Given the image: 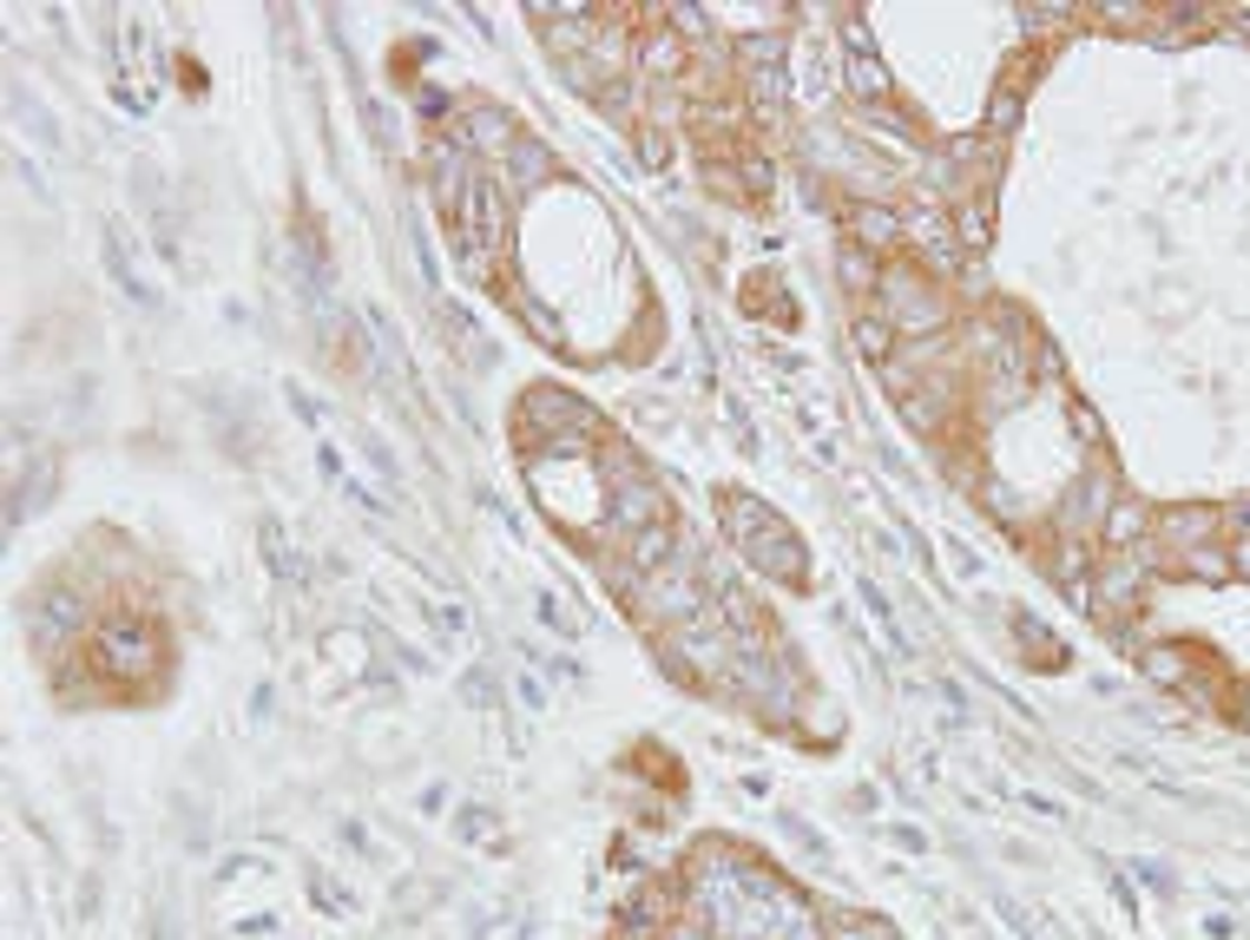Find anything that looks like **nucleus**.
<instances>
[{
    "label": "nucleus",
    "mask_w": 1250,
    "mask_h": 940,
    "mask_svg": "<svg viewBox=\"0 0 1250 940\" xmlns=\"http://www.w3.org/2000/svg\"><path fill=\"white\" fill-rule=\"evenodd\" d=\"M409 237H415V257H422V277L435 284V277H442V264H435V250H429V230H422V217H415V211H409Z\"/></svg>",
    "instance_id": "obj_29"
},
{
    "label": "nucleus",
    "mask_w": 1250,
    "mask_h": 940,
    "mask_svg": "<svg viewBox=\"0 0 1250 940\" xmlns=\"http://www.w3.org/2000/svg\"><path fill=\"white\" fill-rule=\"evenodd\" d=\"M1238 566H1244V573H1250V546H1238Z\"/></svg>",
    "instance_id": "obj_38"
},
{
    "label": "nucleus",
    "mask_w": 1250,
    "mask_h": 940,
    "mask_svg": "<svg viewBox=\"0 0 1250 940\" xmlns=\"http://www.w3.org/2000/svg\"><path fill=\"white\" fill-rule=\"evenodd\" d=\"M86 625H92V612H86L79 592H67V585H47V592H40V605H33V645L47 651V657L67 645V639H79Z\"/></svg>",
    "instance_id": "obj_5"
},
{
    "label": "nucleus",
    "mask_w": 1250,
    "mask_h": 940,
    "mask_svg": "<svg viewBox=\"0 0 1250 940\" xmlns=\"http://www.w3.org/2000/svg\"><path fill=\"white\" fill-rule=\"evenodd\" d=\"M843 284L856 289V296H863V289H876V284H883V270L869 264V250H863V244H849V250H843Z\"/></svg>",
    "instance_id": "obj_19"
},
{
    "label": "nucleus",
    "mask_w": 1250,
    "mask_h": 940,
    "mask_svg": "<svg viewBox=\"0 0 1250 940\" xmlns=\"http://www.w3.org/2000/svg\"><path fill=\"white\" fill-rule=\"evenodd\" d=\"M849 336H856V356H863V362H876V368H883V362H888V349H895V329H888V316H883V309H863Z\"/></svg>",
    "instance_id": "obj_14"
},
{
    "label": "nucleus",
    "mask_w": 1250,
    "mask_h": 940,
    "mask_svg": "<svg viewBox=\"0 0 1250 940\" xmlns=\"http://www.w3.org/2000/svg\"><path fill=\"white\" fill-rule=\"evenodd\" d=\"M435 619H442V632H467V612H461V605H442Z\"/></svg>",
    "instance_id": "obj_36"
},
{
    "label": "nucleus",
    "mask_w": 1250,
    "mask_h": 940,
    "mask_svg": "<svg viewBox=\"0 0 1250 940\" xmlns=\"http://www.w3.org/2000/svg\"><path fill=\"white\" fill-rule=\"evenodd\" d=\"M888 835H895V849H908V855H922V849H928V835H922V829H908V822H895Z\"/></svg>",
    "instance_id": "obj_33"
},
{
    "label": "nucleus",
    "mask_w": 1250,
    "mask_h": 940,
    "mask_svg": "<svg viewBox=\"0 0 1250 940\" xmlns=\"http://www.w3.org/2000/svg\"><path fill=\"white\" fill-rule=\"evenodd\" d=\"M659 520H678L659 481H639V474H632V481L612 487V501H606V533H612V540H632V533H646V526H659Z\"/></svg>",
    "instance_id": "obj_4"
},
{
    "label": "nucleus",
    "mask_w": 1250,
    "mask_h": 940,
    "mask_svg": "<svg viewBox=\"0 0 1250 940\" xmlns=\"http://www.w3.org/2000/svg\"><path fill=\"white\" fill-rule=\"evenodd\" d=\"M520 316H526V329H533V336H540V343H560V323H553V316H547V303H540V296H533V289H520Z\"/></svg>",
    "instance_id": "obj_21"
},
{
    "label": "nucleus",
    "mask_w": 1250,
    "mask_h": 940,
    "mask_svg": "<svg viewBox=\"0 0 1250 940\" xmlns=\"http://www.w3.org/2000/svg\"><path fill=\"white\" fill-rule=\"evenodd\" d=\"M501 165H508V191H514V198L540 191V185L553 178V151H547V145H533V139H520L514 151L501 158Z\"/></svg>",
    "instance_id": "obj_8"
},
{
    "label": "nucleus",
    "mask_w": 1250,
    "mask_h": 940,
    "mask_svg": "<svg viewBox=\"0 0 1250 940\" xmlns=\"http://www.w3.org/2000/svg\"><path fill=\"white\" fill-rule=\"evenodd\" d=\"M908 237L928 250V270H955V237H948V224H942L935 211L908 217Z\"/></svg>",
    "instance_id": "obj_13"
},
{
    "label": "nucleus",
    "mask_w": 1250,
    "mask_h": 940,
    "mask_svg": "<svg viewBox=\"0 0 1250 940\" xmlns=\"http://www.w3.org/2000/svg\"><path fill=\"white\" fill-rule=\"evenodd\" d=\"M744 60H750V67H784V40H777V33H757V40H744Z\"/></svg>",
    "instance_id": "obj_25"
},
{
    "label": "nucleus",
    "mask_w": 1250,
    "mask_h": 940,
    "mask_svg": "<svg viewBox=\"0 0 1250 940\" xmlns=\"http://www.w3.org/2000/svg\"><path fill=\"white\" fill-rule=\"evenodd\" d=\"M770 520H777V513L757 501V494H744V487H731V494H725V533H731L737 553H744V546H750V540H757Z\"/></svg>",
    "instance_id": "obj_9"
},
{
    "label": "nucleus",
    "mask_w": 1250,
    "mask_h": 940,
    "mask_svg": "<svg viewBox=\"0 0 1250 940\" xmlns=\"http://www.w3.org/2000/svg\"><path fill=\"white\" fill-rule=\"evenodd\" d=\"M1139 526H1145V513H1139V506L1125 501V506H1119V513H1112V526H1105V540H1112V546H1125V540H1132Z\"/></svg>",
    "instance_id": "obj_26"
},
{
    "label": "nucleus",
    "mask_w": 1250,
    "mask_h": 940,
    "mask_svg": "<svg viewBox=\"0 0 1250 940\" xmlns=\"http://www.w3.org/2000/svg\"><path fill=\"white\" fill-rule=\"evenodd\" d=\"M540 619H547V632H560V639H573V632H580V625H573L560 605H553V598H540Z\"/></svg>",
    "instance_id": "obj_31"
},
{
    "label": "nucleus",
    "mask_w": 1250,
    "mask_h": 940,
    "mask_svg": "<svg viewBox=\"0 0 1250 940\" xmlns=\"http://www.w3.org/2000/svg\"><path fill=\"white\" fill-rule=\"evenodd\" d=\"M646 165H652V171L665 165V139H659V132H646Z\"/></svg>",
    "instance_id": "obj_37"
},
{
    "label": "nucleus",
    "mask_w": 1250,
    "mask_h": 940,
    "mask_svg": "<svg viewBox=\"0 0 1250 940\" xmlns=\"http://www.w3.org/2000/svg\"><path fill=\"white\" fill-rule=\"evenodd\" d=\"M92 657H99L106 677H151L158 671V639L139 619H106L92 632Z\"/></svg>",
    "instance_id": "obj_3"
},
{
    "label": "nucleus",
    "mask_w": 1250,
    "mask_h": 940,
    "mask_svg": "<svg viewBox=\"0 0 1250 940\" xmlns=\"http://www.w3.org/2000/svg\"><path fill=\"white\" fill-rule=\"evenodd\" d=\"M744 560L757 566L764 578H784V585H804L809 578V553H804V540L784 526V520H770L750 546H744Z\"/></svg>",
    "instance_id": "obj_6"
},
{
    "label": "nucleus",
    "mask_w": 1250,
    "mask_h": 940,
    "mask_svg": "<svg viewBox=\"0 0 1250 940\" xmlns=\"http://www.w3.org/2000/svg\"><path fill=\"white\" fill-rule=\"evenodd\" d=\"M665 940H718V934H711L705 921H685V928H671V934H665Z\"/></svg>",
    "instance_id": "obj_35"
},
{
    "label": "nucleus",
    "mask_w": 1250,
    "mask_h": 940,
    "mask_svg": "<svg viewBox=\"0 0 1250 940\" xmlns=\"http://www.w3.org/2000/svg\"><path fill=\"white\" fill-rule=\"evenodd\" d=\"M257 546H264V566L277 578H303L309 566H303V553L291 546V533H284V520H257Z\"/></svg>",
    "instance_id": "obj_10"
},
{
    "label": "nucleus",
    "mask_w": 1250,
    "mask_h": 940,
    "mask_svg": "<svg viewBox=\"0 0 1250 940\" xmlns=\"http://www.w3.org/2000/svg\"><path fill=\"white\" fill-rule=\"evenodd\" d=\"M737 178H744V191H770V185H777L770 158H757V151H744V158H737Z\"/></svg>",
    "instance_id": "obj_22"
},
{
    "label": "nucleus",
    "mask_w": 1250,
    "mask_h": 940,
    "mask_svg": "<svg viewBox=\"0 0 1250 940\" xmlns=\"http://www.w3.org/2000/svg\"><path fill=\"white\" fill-rule=\"evenodd\" d=\"M849 230H856V244H863V250H888V244L902 237V217L888 211V205H856Z\"/></svg>",
    "instance_id": "obj_12"
},
{
    "label": "nucleus",
    "mask_w": 1250,
    "mask_h": 940,
    "mask_svg": "<svg viewBox=\"0 0 1250 940\" xmlns=\"http://www.w3.org/2000/svg\"><path fill=\"white\" fill-rule=\"evenodd\" d=\"M849 92H856V99H883L888 92V72H883L876 53H849Z\"/></svg>",
    "instance_id": "obj_15"
},
{
    "label": "nucleus",
    "mask_w": 1250,
    "mask_h": 940,
    "mask_svg": "<svg viewBox=\"0 0 1250 940\" xmlns=\"http://www.w3.org/2000/svg\"><path fill=\"white\" fill-rule=\"evenodd\" d=\"M639 60H646V72H652V79H671V72L685 67V40H678V33H659V40H646V53H639Z\"/></svg>",
    "instance_id": "obj_16"
},
{
    "label": "nucleus",
    "mask_w": 1250,
    "mask_h": 940,
    "mask_svg": "<svg viewBox=\"0 0 1250 940\" xmlns=\"http://www.w3.org/2000/svg\"><path fill=\"white\" fill-rule=\"evenodd\" d=\"M461 697H467V704H481V711H488V704H494V697H501V691H494V671H467V684H461Z\"/></svg>",
    "instance_id": "obj_27"
},
{
    "label": "nucleus",
    "mask_w": 1250,
    "mask_h": 940,
    "mask_svg": "<svg viewBox=\"0 0 1250 940\" xmlns=\"http://www.w3.org/2000/svg\"><path fill=\"white\" fill-rule=\"evenodd\" d=\"M961 237H967V244H981V237H987V211H981V205H967V211H961Z\"/></svg>",
    "instance_id": "obj_32"
},
{
    "label": "nucleus",
    "mask_w": 1250,
    "mask_h": 940,
    "mask_svg": "<svg viewBox=\"0 0 1250 940\" xmlns=\"http://www.w3.org/2000/svg\"><path fill=\"white\" fill-rule=\"evenodd\" d=\"M454 139L467 145V151L508 158V151L520 145V132H514V112H501V106H467V112L454 119Z\"/></svg>",
    "instance_id": "obj_7"
},
{
    "label": "nucleus",
    "mask_w": 1250,
    "mask_h": 940,
    "mask_svg": "<svg viewBox=\"0 0 1250 940\" xmlns=\"http://www.w3.org/2000/svg\"><path fill=\"white\" fill-rule=\"evenodd\" d=\"M442 323H447V336H454V343H461V349L474 356V368H494V356H501V349L488 343V329H481V323H474V316H467L461 303H447V309H442Z\"/></svg>",
    "instance_id": "obj_11"
},
{
    "label": "nucleus",
    "mask_w": 1250,
    "mask_h": 940,
    "mask_svg": "<svg viewBox=\"0 0 1250 940\" xmlns=\"http://www.w3.org/2000/svg\"><path fill=\"white\" fill-rule=\"evenodd\" d=\"M454 835H467V842H494V835H501V815L481 809V802H467V809H454Z\"/></svg>",
    "instance_id": "obj_18"
},
{
    "label": "nucleus",
    "mask_w": 1250,
    "mask_h": 940,
    "mask_svg": "<svg viewBox=\"0 0 1250 940\" xmlns=\"http://www.w3.org/2000/svg\"><path fill=\"white\" fill-rule=\"evenodd\" d=\"M13 112H20V126H27V132H40V145H47V151H60V126H53L47 112H33L27 99H13Z\"/></svg>",
    "instance_id": "obj_23"
},
{
    "label": "nucleus",
    "mask_w": 1250,
    "mask_h": 940,
    "mask_svg": "<svg viewBox=\"0 0 1250 940\" xmlns=\"http://www.w3.org/2000/svg\"><path fill=\"white\" fill-rule=\"evenodd\" d=\"M1191 573L1218 578V573H1224V553H1191Z\"/></svg>",
    "instance_id": "obj_34"
},
{
    "label": "nucleus",
    "mask_w": 1250,
    "mask_h": 940,
    "mask_svg": "<svg viewBox=\"0 0 1250 940\" xmlns=\"http://www.w3.org/2000/svg\"><path fill=\"white\" fill-rule=\"evenodd\" d=\"M876 303H883V316H888V329L895 336H935L942 323H948V309H942V296L922 284L915 270H883V284H876Z\"/></svg>",
    "instance_id": "obj_1"
},
{
    "label": "nucleus",
    "mask_w": 1250,
    "mask_h": 940,
    "mask_svg": "<svg viewBox=\"0 0 1250 940\" xmlns=\"http://www.w3.org/2000/svg\"><path fill=\"white\" fill-rule=\"evenodd\" d=\"M671 27L691 33L698 47H711V40H705V33H711V13H705V7H671Z\"/></svg>",
    "instance_id": "obj_24"
},
{
    "label": "nucleus",
    "mask_w": 1250,
    "mask_h": 940,
    "mask_svg": "<svg viewBox=\"0 0 1250 940\" xmlns=\"http://www.w3.org/2000/svg\"><path fill=\"white\" fill-rule=\"evenodd\" d=\"M750 99H757V112H777L784 106V67H750Z\"/></svg>",
    "instance_id": "obj_20"
},
{
    "label": "nucleus",
    "mask_w": 1250,
    "mask_h": 940,
    "mask_svg": "<svg viewBox=\"0 0 1250 940\" xmlns=\"http://www.w3.org/2000/svg\"><path fill=\"white\" fill-rule=\"evenodd\" d=\"M823 940H895V934H888L883 921H843V928H829Z\"/></svg>",
    "instance_id": "obj_28"
},
{
    "label": "nucleus",
    "mask_w": 1250,
    "mask_h": 940,
    "mask_svg": "<svg viewBox=\"0 0 1250 940\" xmlns=\"http://www.w3.org/2000/svg\"><path fill=\"white\" fill-rule=\"evenodd\" d=\"M573 428H599V415H592L587 402H573V395H560V388H526L520 395V441L533 447V454H547L560 434Z\"/></svg>",
    "instance_id": "obj_2"
},
{
    "label": "nucleus",
    "mask_w": 1250,
    "mask_h": 940,
    "mask_svg": "<svg viewBox=\"0 0 1250 940\" xmlns=\"http://www.w3.org/2000/svg\"><path fill=\"white\" fill-rule=\"evenodd\" d=\"M356 447H363V461H368V467H375V481H388V487L402 481V461L388 454V441H382V434H375V428H356Z\"/></svg>",
    "instance_id": "obj_17"
},
{
    "label": "nucleus",
    "mask_w": 1250,
    "mask_h": 940,
    "mask_svg": "<svg viewBox=\"0 0 1250 940\" xmlns=\"http://www.w3.org/2000/svg\"><path fill=\"white\" fill-rule=\"evenodd\" d=\"M309 888H316V901H323V908H329V914H343V908H350V901H343V894H336V881H329V874H323V868H309Z\"/></svg>",
    "instance_id": "obj_30"
}]
</instances>
